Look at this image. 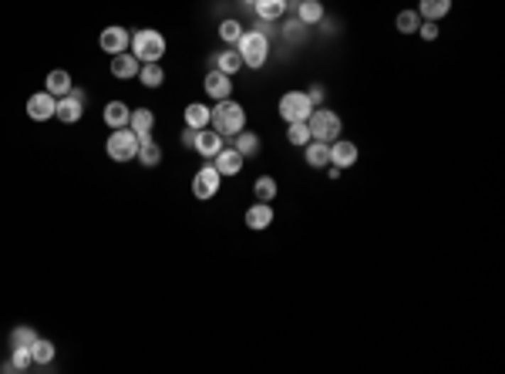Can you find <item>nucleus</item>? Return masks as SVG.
Segmentation results:
<instances>
[{"instance_id":"e433bc0d","label":"nucleus","mask_w":505,"mask_h":374,"mask_svg":"<svg viewBox=\"0 0 505 374\" xmlns=\"http://www.w3.org/2000/svg\"><path fill=\"white\" fill-rule=\"evenodd\" d=\"M307 98H310V105H313V108H320V105H324V98H327V88H324V85H310V91H307Z\"/></svg>"},{"instance_id":"ddd939ff","label":"nucleus","mask_w":505,"mask_h":374,"mask_svg":"<svg viewBox=\"0 0 505 374\" xmlns=\"http://www.w3.org/2000/svg\"><path fill=\"white\" fill-rule=\"evenodd\" d=\"M202 88H206L209 98L222 102V98H229V95H233V81H229V75H222L219 68H212V71L206 75V85H202Z\"/></svg>"},{"instance_id":"9d476101","label":"nucleus","mask_w":505,"mask_h":374,"mask_svg":"<svg viewBox=\"0 0 505 374\" xmlns=\"http://www.w3.org/2000/svg\"><path fill=\"white\" fill-rule=\"evenodd\" d=\"M139 68H142V61H139L135 54L121 51V54H112V65H108V71H112L118 81H131V78H139Z\"/></svg>"},{"instance_id":"f8f14e48","label":"nucleus","mask_w":505,"mask_h":374,"mask_svg":"<svg viewBox=\"0 0 505 374\" xmlns=\"http://www.w3.org/2000/svg\"><path fill=\"white\" fill-rule=\"evenodd\" d=\"M192 149H195L199 155H202V159H212V155H216V152L222 149V135H219L216 129H209V125H206V129H199V132H195V142H192Z\"/></svg>"},{"instance_id":"f03ea898","label":"nucleus","mask_w":505,"mask_h":374,"mask_svg":"<svg viewBox=\"0 0 505 374\" xmlns=\"http://www.w3.org/2000/svg\"><path fill=\"white\" fill-rule=\"evenodd\" d=\"M165 38L158 34V31H152V27H142V31H135L129 41V51L139 58V61H162V54H165Z\"/></svg>"},{"instance_id":"6ab92c4d","label":"nucleus","mask_w":505,"mask_h":374,"mask_svg":"<svg viewBox=\"0 0 505 374\" xmlns=\"http://www.w3.org/2000/svg\"><path fill=\"white\" fill-rule=\"evenodd\" d=\"M71 88H75V85H71V75H67L65 68H54L51 75L44 78V91H51L54 98H65Z\"/></svg>"},{"instance_id":"c756f323","label":"nucleus","mask_w":505,"mask_h":374,"mask_svg":"<svg viewBox=\"0 0 505 374\" xmlns=\"http://www.w3.org/2000/svg\"><path fill=\"white\" fill-rule=\"evenodd\" d=\"M34 341H38V331L31 324H21L11 331V348H34Z\"/></svg>"},{"instance_id":"58836bf2","label":"nucleus","mask_w":505,"mask_h":374,"mask_svg":"<svg viewBox=\"0 0 505 374\" xmlns=\"http://www.w3.org/2000/svg\"><path fill=\"white\" fill-rule=\"evenodd\" d=\"M195 132H199V129H189V125H185V132H182V145H185V149H192Z\"/></svg>"},{"instance_id":"f3484780","label":"nucleus","mask_w":505,"mask_h":374,"mask_svg":"<svg viewBox=\"0 0 505 374\" xmlns=\"http://www.w3.org/2000/svg\"><path fill=\"white\" fill-rule=\"evenodd\" d=\"M303 152H307V166L310 169L330 166V142H317V139H310V142L303 145Z\"/></svg>"},{"instance_id":"4468645a","label":"nucleus","mask_w":505,"mask_h":374,"mask_svg":"<svg viewBox=\"0 0 505 374\" xmlns=\"http://www.w3.org/2000/svg\"><path fill=\"white\" fill-rule=\"evenodd\" d=\"M81 115H85V102L71 98V95L58 98V105H54V118H58V122H65V125H75V122H81Z\"/></svg>"},{"instance_id":"4c0bfd02","label":"nucleus","mask_w":505,"mask_h":374,"mask_svg":"<svg viewBox=\"0 0 505 374\" xmlns=\"http://www.w3.org/2000/svg\"><path fill=\"white\" fill-rule=\"evenodd\" d=\"M418 34L425 41H435L438 38V24H435V21H421V24H418Z\"/></svg>"},{"instance_id":"2eb2a0df","label":"nucleus","mask_w":505,"mask_h":374,"mask_svg":"<svg viewBox=\"0 0 505 374\" xmlns=\"http://www.w3.org/2000/svg\"><path fill=\"white\" fill-rule=\"evenodd\" d=\"M212 159H216L212 166H216V172H219V176H236V172L243 169V162H246V159L236 152V149H219Z\"/></svg>"},{"instance_id":"4be33fe9","label":"nucleus","mask_w":505,"mask_h":374,"mask_svg":"<svg viewBox=\"0 0 505 374\" xmlns=\"http://www.w3.org/2000/svg\"><path fill=\"white\" fill-rule=\"evenodd\" d=\"M448 11H452V0H418V17L435 21V24H438Z\"/></svg>"},{"instance_id":"423d86ee","label":"nucleus","mask_w":505,"mask_h":374,"mask_svg":"<svg viewBox=\"0 0 505 374\" xmlns=\"http://www.w3.org/2000/svg\"><path fill=\"white\" fill-rule=\"evenodd\" d=\"M276 112H280V118L290 125V122H307L313 112V105H310V98H307V91H286L283 98H280V105H276Z\"/></svg>"},{"instance_id":"a878e982","label":"nucleus","mask_w":505,"mask_h":374,"mask_svg":"<svg viewBox=\"0 0 505 374\" xmlns=\"http://www.w3.org/2000/svg\"><path fill=\"white\" fill-rule=\"evenodd\" d=\"M253 7H256V17L259 21H280V17H283V11H286V0H256V4H253Z\"/></svg>"},{"instance_id":"39448f33","label":"nucleus","mask_w":505,"mask_h":374,"mask_svg":"<svg viewBox=\"0 0 505 374\" xmlns=\"http://www.w3.org/2000/svg\"><path fill=\"white\" fill-rule=\"evenodd\" d=\"M307 129H310V139L317 142H334L337 135H340V118L330 112V108H313L310 118H307Z\"/></svg>"},{"instance_id":"a211bd4d","label":"nucleus","mask_w":505,"mask_h":374,"mask_svg":"<svg viewBox=\"0 0 505 374\" xmlns=\"http://www.w3.org/2000/svg\"><path fill=\"white\" fill-rule=\"evenodd\" d=\"M246 226L249 230H270V223H273V206L270 203H256V206H249L246 209Z\"/></svg>"},{"instance_id":"7c9ffc66","label":"nucleus","mask_w":505,"mask_h":374,"mask_svg":"<svg viewBox=\"0 0 505 374\" xmlns=\"http://www.w3.org/2000/svg\"><path fill=\"white\" fill-rule=\"evenodd\" d=\"M286 142L303 149V145L310 142V129H307V122H290V129H286Z\"/></svg>"},{"instance_id":"2f4dec72","label":"nucleus","mask_w":505,"mask_h":374,"mask_svg":"<svg viewBox=\"0 0 505 374\" xmlns=\"http://www.w3.org/2000/svg\"><path fill=\"white\" fill-rule=\"evenodd\" d=\"M253 193H256V203H273V196H276V179H273V176H259L256 186H253Z\"/></svg>"},{"instance_id":"0eeeda50","label":"nucleus","mask_w":505,"mask_h":374,"mask_svg":"<svg viewBox=\"0 0 505 374\" xmlns=\"http://www.w3.org/2000/svg\"><path fill=\"white\" fill-rule=\"evenodd\" d=\"M222 186V176L216 172V166H202L199 172L192 176V193L195 199H212V196L219 193Z\"/></svg>"},{"instance_id":"7ed1b4c3","label":"nucleus","mask_w":505,"mask_h":374,"mask_svg":"<svg viewBox=\"0 0 505 374\" xmlns=\"http://www.w3.org/2000/svg\"><path fill=\"white\" fill-rule=\"evenodd\" d=\"M236 51L243 58V68H263L270 58V38H263L259 31H243V38L236 41Z\"/></svg>"},{"instance_id":"bb28decb","label":"nucleus","mask_w":505,"mask_h":374,"mask_svg":"<svg viewBox=\"0 0 505 374\" xmlns=\"http://www.w3.org/2000/svg\"><path fill=\"white\" fill-rule=\"evenodd\" d=\"M209 118H212V112H209L206 105H199V102L185 105V125H189V129H206Z\"/></svg>"},{"instance_id":"cd10ccee","label":"nucleus","mask_w":505,"mask_h":374,"mask_svg":"<svg viewBox=\"0 0 505 374\" xmlns=\"http://www.w3.org/2000/svg\"><path fill=\"white\" fill-rule=\"evenodd\" d=\"M236 152L243 155V159H253V155L259 152V135H253V132H236Z\"/></svg>"},{"instance_id":"5701e85b","label":"nucleus","mask_w":505,"mask_h":374,"mask_svg":"<svg viewBox=\"0 0 505 374\" xmlns=\"http://www.w3.org/2000/svg\"><path fill=\"white\" fill-rule=\"evenodd\" d=\"M139 81H142L145 88H162L165 85V71H162V61H145L139 68Z\"/></svg>"},{"instance_id":"f257e3e1","label":"nucleus","mask_w":505,"mask_h":374,"mask_svg":"<svg viewBox=\"0 0 505 374\" xmlns=\"http://www.w3.org/2000/svg\"><path fill=\"white\" fill-rule=\"evenodd\" d=\"M212 112V129L219 132V135H236V132L246 129V108L239 102H233V98H222V102H216V108H209Z\"/></svg>"},{"instance_id":"f704fd0d","label":"nucleus","mask_w":505,"mask_h":374,"mask_svg":"<svg viewBox=\"0 0 505 374\" xmlns=\"http://www.w3.org/2000/svg\"><path fill=\"white\" fill-rule=\"evenodd\" d=\"M11 364H13V371H27V368L34 364V358H31V348H13Z\"/></svg>"},{"instance_id":"473e14b6","label":"nucleus","mask_w":505,"mask_h":374,"mask_svg":"<svg viewBox=\"0 0 505 374\" xmlns=\"http://www.w3.org/2000/svg\"><path fill=\"white\" fill-rule=\"evenodd\" d=\"M394 24H398V31H401V34H415L418 24H421V17H418V11H401Z\"/></svg>"},{"instance_id":"1a4fd4ad","label":"nucleus","mask_w":505,"mask_h":374,"mask_svg":"<svg viewBox=\"0 0 505 374\" xmlns=\"http://www.w3.org/2000/svg\"><path fill=\"white\" fill-rule=\"evenodd\" d=\"M129 41H131V34L125 31V27L112 24V27H104V31H102L98 44H102L104 54H121V51H129Z\"/></svg>"},{"instance_id":"393cba45","label":"nucleus","mask_w":505,"mask_h":374,"mask_svg":"<svg viewBox=\"0 0 505 374\" xmlns=\"http://www.w3.org/2000/svg\"><path fill=\"white\" fill-rule=\"evenodd\" d=\"M297 21H303V24H320L324 21V4L320 0H300L297 7Z\"/></svg>"},{"instance_id":"c85d7f7f","label":"nucleus","mask_w":505,"mask_h":374,"mask_svg":"<svg viewBox=\"0 0 505 374\" xmlns=\"http://www.w3.org/2000/svg\"><path fill=\"white\" fill-rule=\"evenodd\" d=\"M54 341H44V337H38L34 341V348H31V358H34V364H40V368H48V364L54 361Z\"/></svg>"},{"instance_id":"6e6552de","label":"nucleus","mask_w":505,"mask_h":374,"mask_svg":"<svg viewBox=\"0 0 505 374\" xmlns=\"http://www.w3.org/2000/svg\"><path fill=\"white\" fill-rule=\"evenodd\" d=\"M54 105H58V98H54L51 91H38V95L27 98V118L48 122V118H54Z\"/></svg>"},{"instance_id":"aec40b11","label":"nucleus","mask_w":505,"mask_h":374,"mask_svg":"<svg viewBox=\"0 0 505 374\" xmlns=\"http://www.w3.org/2000/svg\"><path fill=\"white\" fill-rule=\"evenodd\" d=\"M212 68H219L222 75H229V78H233L236 71L243 68V58H239V51H236V48H226V51L212 54Z\"/></svg>"},{"instance_id":"b1692460","label":"nucleus","mask_w":505,"mask_h":374,"mask_svg":"<svg viewBox=\"0 0 505 374\" xmlns=\"http://www.w3.org/2000/svg\"><path fill=\"white\" fill-rule=\"evenodd\" d=\"M135 159H139L145 169H152V166H158V162H162V149L152 142V135L139 139V155H135Z\"/></svg>"},{"instance_id":"72a5a7b5","label":"nucleus","mask_w":505,"mask_h":374,"mask_svg":"<svg viewBox=\"0 0 505 374\" xmlns=\"http://www.w3.org/2000/svg\"><path fill=\"white\" fill-rule=\"evenodd\" d=\"M219 38L226 41V44H236V41L243 38V24H239V21H222V24H219Z\"/></svg>"},{"instance_id":"ea45409f","label":"nucleus","mask_w":505,"mask_h":374,"mask_svg":"<svg viewBox=\"0 0 505 374\" xmlns=\"http://www.w3.org/2000/svg\"><path fill=\"white\" fill-rule=\"evenodd\" d=\"M239 4H256V0H239Z\"/></svg>"},{"instance_id":"9b49d317","label":"nucleus","mask_w":505,"mask_h":374,"mask_svg":"<svg viewBox=\"0 0 505 374\" xmlns=\"http://www.w3.org/2000/svg\"><path fill=\"white\" fill-rule=\"evenodd\" d=\"M357 145L347 142V139H334L330 142V166L337 169H350V166H357Z\"/></svg>"},{"instance_id":"c9c22d12","label":"nucleus","mask_w":505,"mask_h":374,"mask_svg":"<svg viewBox=\"0 0 505 374\" xmlns=\"http://www.w3.org/2000/svg\"><path fill=\"white\" fill-rule=\"evenodd\" d=\"M303 34H307V24H303V21H297V17L283 24V38L286 41H303Z\"/></svg>"},{"instance_id":"dca6fc26","label":"nucleus","mask_w":505,"mask_h":374,"mask_svg":"<svg viewBox=\"0 0 505 374\" xmlns=\"http://www.w3.org/2000/svg\"><path fill=\"white\" fill-rule=\"evenodd\" d=\"M102 118H104V125H108V129H129L131 108L125 102H108L104 105V112H102Z\"/></svg>"},{"instance_id":"412c9836","label":"nucleus","mask_w":505,"mask_h":374,"mask_svg":"<svg viewBox=\"0 0 505 374\" xmlns=\"http://www.w3.org/2000/svg\"><path fill=\"white\" fill-rule=\"evenodd\" d=\"M129 129L139 135V139H145V135H152V129H156V115L148 112V108H135L129 118Z\"/></svg>"},{"instance_id":"20e7f679","label":"nucleus","mask_w":505,"mask_h":374,"mask_svg":"<svg viewBox=\"0 0 505 374\" xmlns=\"http://www.w3.org/2000/svg\"><path fill=\"white\" fill-rule=\"evenodd\" d=\"M104 152L112 162H131L139 155V135L131 129H112L108 142H104Z\"/></svg>"}]
</instances>
